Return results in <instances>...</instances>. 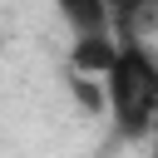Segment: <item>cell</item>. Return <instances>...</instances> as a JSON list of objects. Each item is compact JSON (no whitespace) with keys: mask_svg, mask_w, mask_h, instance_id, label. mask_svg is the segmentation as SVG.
Instances as JSON below:
<instances>
[{"mask_svg":"<svg viewBox=\"0 0 158 158\" xmlns=\"http://www.w3.org/2000/svg\"><path fill=\"white\" fill-rule=\"evenodd\" d=\"M148 158H158V143H153V153H148Z\"/></svg>","mask_w":158,"mask_h":158,"instance_id":"3957f363","label":"cell"},{"mask_svg":"<svg viewBox=\"0 0 158 158\" xmlns=\"http://www.w3.org/2000/svg\"><path fill=\"white\" fill-rule=\"evenodd\" d=\"M59 15L69 20L74 40H84V35H114V10L99 5V0H64Z\"/></svg>","mask_w":158,"mask_h":158,"instance_id":"7a4b0ae2","label":"cell"},{"mask_svg":"<svg viewBox=\"0 0 158 158\" xmlns=\"http://www.w3.org/2000/svg\"><path fill=\"white\" fill-rule=\"evenodd\" d=\"M118 64L104 79V99L114 114V128L123 138H143L158 128V54L148 40H118Z\"/></svg>","mask_w":158,"mask_h":158,"instance_id":"6da1fadb","label":"cell"}]
</instances>
